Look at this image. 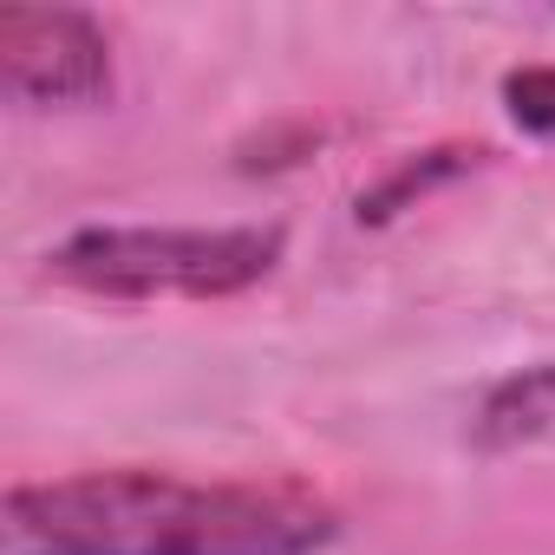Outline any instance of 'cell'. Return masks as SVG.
Wrapping results in <instances>:
<instances>
[{
    "label": "cell",
    "mask_w": 555,
    "mask_h": 555,
    "mask_svg": "<svg viewBox=\"0 0 555 555\" xmlns=\"http://www.w3.org/2000/svg\"><path fill=\"white\" fill-rule=\"evenodd\" d=\"M334 529V503L301 483L79 470L8 490L14 555H314Z\"/></svg>",
    "instance_id": "cell-1"
},
{
    "label": "cell",
    "mask_w": 555,
    "mask_h": 555,
    "mask_svg": "<svg viewBox=\"0 0 555 555\" xmlns=\"http://www.w3.org/2000/svg\"><path fill=\"white\" fill-rule=\"evenodd\" d=\"M282 229H73L47 274L105 301H222L268 282Z\"/></svg>",
    "instance_id": "cell-2"
},
{
    "label": "cell",
    "mask_w": 555,
    "mask_h": 555,
    "mask_svg": "<svg viewBox=\"0 0 555 555\" xmlns=\"http://www.w3.org/2000/svg\"><path fill=\"white\" fill-rule=\"evenodd\" d=\"M0 92L14 105H92L112 92V40L79 8H0Z\"/></svg>",
    "instance_id": "cell-3"
},
{
    "label": "cell",
    "mask_w": 555,
    "mask_h": 555,
    "mask_svg": "<svg viewBox=\"0 0 555 555\" xmlns=\"http://www.w3.org/2000/svg\"><path fill=\"white\" fill-rule=\"evenodd\" d=\"M555 425V366H529L516 379H503L490 399H483V418H477V438L483 444H516V438H535Z\"/></svg>",
    "instance_id": "cell-4"
},
{
    "label": "cell",
    "mask_w": 555,
    "mask_h": 555,
    "mask_svg": "<svg viewBox=\"0 0 555 555\" xmlns=\"http://www.w3.org/2000/svg\"><path fill=\"white\" fill-rule=\"evenodd\" d=\"M503 105H509V118H516L522 131H535V138L555 144V66H522V73H509V79H503Z\"/></svg>",
    "instance_id": "cell-5"
}]
</instances>
